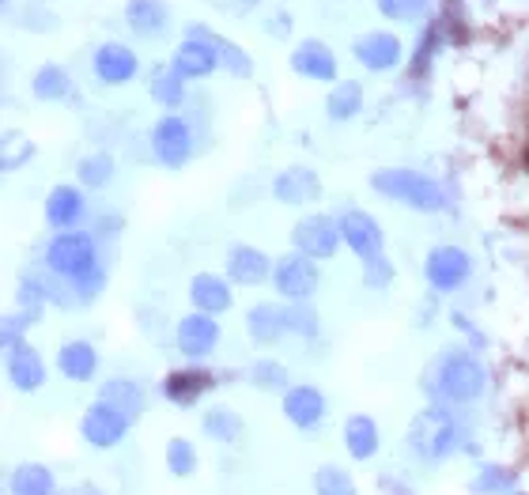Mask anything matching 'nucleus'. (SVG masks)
Wrapping results in <instances>:
<instances>
[{
	"label": "nucleus",
	"mask_w": 529,
	"mask_h": 495,
	"mask_svg": "<svg viewBox=\"0 0 529 495\" xmlns=\"http://www.w3.org/2000/svg\"><path fill=\"white\" fill-rule=\"evenodd\" d=\"M99 401H106L110 409H118L121 416H140L144 412V390H140L137 382H129V378H114V382H106L103 390H99Z\"/></svg>",
	"instance_id": "4be33fe9"
},
{
	"label": "nucleus",
	"mask_w": 529,
	"mask_h": 495,
	"mask_svg": "<svg viewBox=\"0 0 529 495\" xmlns=\"http://www.w3.org/2000/svg\"><path fill=\"white\" fill-rule=\"evenodd\" d=\"M57 367L61 375L72 378V382H91L95 378V367H99V356L87 341H69L61 352H57Z\"/></svg>",
	"instance_id": "aec40b11"
},
{
	"label": "nucleus",
	"mask_w": 529,
	"mask_h": 495,
	"mask_svg": "<svg viewBox=\"0 0 529 495\" xmlns=\"http://www.w3.org/2000/svg\"><path fill=\"white\" fill-rule=\"evenodd\" d=\"M208 386H212V378H208L205 371H174V375H167V382H163V393H167L171 401H178V405H193L197 393H205Z\"/></svg>",
	"instance_id": "cd10ccee"
},
{
	"label": "nucleus",
	"mask_w": 529,
	"mask_h": 495,
	"mask_svg": "<svg viewBox=\"0 0 529 495\" xmlns=\"http://www.w3.org/2000/svg\"><path fill=\"white\" fill-rule=\"evenodd\" d=\"M167 465H171V473H178V477H189L197 469V450L186 439H171V446H167Z\"/></svg>",
	"instance_id": "72a5a7b5"
},
{
	"label": "nucleus",
	"mask_w": 529,
	"mask_h": 495,
	"mask_svg": "<svg viewBox=\"0 0 529 495\" xmlns=\"http://www.w3.org/2000/svg\"><path fill=\"white\" fill-rule=\"evenodd\" d=\"M152 148H155V155H159V163H163V167H182L189 155H193V137H189V125L182 118L167 114V118L155 125Z\"/></svg>",
	"instance_id": "0eeeda50"
},
{
	"label": "nucleus",
	"mask_w": 529,
	"mask_h": 495,
	"mask_svg": "<svg viewBox=\"0 0 529 495\" xmlns=\"http://www.w3.org/2000/svg\"><path fill=\"white\" fill-rule=\"evenodd\" d=\"M53 273L69 276V280H84L95 273V242L80 235V231H65L50 242V254H46Z\"/></svg>",
	"instance_id": "20e7f679"
},
{
	"label": "nucleus",
	"mask_w": 529,
	"mask_h": 495,
	"mask_svg": "<svg viewBox=\"0 0 529 495\" xmlns=\"http://www.w3.org/2000/svg\"><path fill=\"white\" fill-rule=\"evenodd\" d=\"M4 144H8V148H4V171H16L19 163H23L27 155L35 152L31 144H23V148H19V144H16V133H8V140H4Z\"/></svg>",
	"instance_id": "79ce46f5"
},
{
	"label": "nucleus",
	"mask_w": 529,
	"mask_h": 495,
	"mask_svg": "<svg viewBox=\"0 0 529 495\" xmlns=\"http://www.w3.org/2000/svg\"><path fill=\"white\" fill-rule=\"evenodd\" d=\"M216 341H220V325H216V318L212 314H189V318H182L178 322V348L186 352V356L201 359L208 356L212 348H216Z\"/></svg>",
	"instance_id": "9d476101"
},
{
	"label": "nucleus",
	"mask_w": 529,
	"mask_h": 495,
	"mask_svg": "<svg viewBox=\"0 0 529 495\" xmlns=\"http://www.w3.org/2000/svg\"><path fill=\"white\" fill-rule=\"evenodd\" d=\"M390 261L386 257H375V261H367V288H386L390 284Z\"/></svg>",
	"instance_id": "a19ab883"
},
{
	"label": "nucleus",
	"mask_w": 529,
	"mask_h": 495,
	"mask_svg": "<svg viewBox=\"0 0 529 495\" xmlns=\"http://www.w3.org/2000/svg\"><path fill=\"white\" fill-rule=\"evenodd\" d=\"M329 118L333 121H348L359 114V106H363V87L356 80H344V84L333 87V95H329Z\"/></svg>",
	"instance_id": "c756f323"
},
{
	"label": "nucleus",
	"mask_w": 529,
	"mask_h": 495,
	"mask_svg": "<svg viewBox=\"0 0 529 495\" xmlns=\"http://www.w3.org/2000/svg\"><path fill=\"white\" fill-rule=\"evenodd\" d=\"M189 299H193V307L201 310V314H223V310L231 307V288L223 284L220 276H193V284H189Z\"/></svg>",
	"instance_id": "412c9836"
},
{
	"label": "nucleus",
	"mask_w": 529,
	"mask_h": 495,
	"mask_svg": "<svg viewBox=\"0 0 529 495\" xmlns=\"http://www.w3.org/2000/svg\"><path fill=\"white\" fill-rule=\"evenodd\" d=\"M356 50V57L367 65V69H393L397 61H401V42H397V35H386V31H371V35H363L352 46Z\"/></svg>",
	"instance_id": "ddd939ff"
},
{
	"label": "nucleus",
	"mask_w": 529,
	"mask_h": 495,
	"mask_svg": "<svg viewBox=\"0 0 529 495\" xmlns=\"http://www.w3.org/2000/svg\"><path fill=\"white\" fill-rule=\"evenodd\" d=\"M46 216H50L53 227H72V223L84 216V197L72 186H57L46 201Z\"/></svg>",
	"instance_id": "a878e982"
},
{
	"label": "nucleus",
	"mask_w": 529,
	"mask_h": 495,
	"mask_svg": "<svg viewBox=\"0 0 529 495\" xmlns=\"http://www.w3.org/2000/svg\"><path fill=\"white\" fill-rule=\"evenodd\" d=\"M484 386H488L484 367L473 356H465V352H454V356L439 359L435 382H431V390H439L450 401H477L480 393H484Z\"/></svg>",
	"instance_id": "f257e3e1"
},
{
	"label": "nucleus",
	"mask_w": 529,
	"mask_h": 495,
	"mask_svg": "<svg viewBox=\"0 0 529 495\" xmlns=\"http://www.w3.org/2000/svg\"><path fill=\"white\" fill-rule=\"evenodd\" d=\"M314 488H318V495H356L352 477L337 465H322L318 477H314Z\"/></svg>",
	"instance_id": "473e14b6"
},
{
	"label": "nucleus",
	"mask_w": 529,
	"mask_h": 495,
	"mask_svg": "<svg viewBox=\"0 0 529 495\" xmlns=\"http://www.w3.org/2000/svg\"><path fill=\"white\" fill-rule=\"evenodd\" d=\"M295 250L303 257H333L341 246V223L325 220V216H307V220L295 227Z\"/></svg>",
	"instance_id": "423d86ee"
},
{
	"label": "nucleus",
	"mask_w": 529,
	"mask_h": 495,
	"mask_svg": "<svg viewBox=\"0 0 529 495\" xmlns=\"http://www.w3.org/2000/svg\"><path fill=\"white\" fill-rule=\"evenodd\" d=\"M269 257L254 250V246H235L231 254H227V276L235 280V284H265V276H269Z\"/></svg>",
	"instance_id": "6ab92c4d"
},
{
	"label": "nucleus",
	"mask_w": 529,
	"mask_h": 495,
	"mask_svg": "<svg viewBox=\"0 0 529 495\" xmlns=\"http://www.w3.org/2000/svg\"><path fill=\"white\" fill-rule=\"evenodd\" d=\"M80 495H99V492H95V488H84V492H80Z\"/></svg>",
	"instance_id": "37998d69"
},
{
	"label": "nucleus",
	"mask_w": 529,
	"mask_h": 495,
	"mask_svg": "<svg viewBox=\"0 0 529 495\" xmlns=\"http://www.w3.org/2000/svg\"><path fill=\"white\" fill-rule=\"evenodd\" d=\"M382 16H393V19H412L420 16L427 8V0H378Z\"/></svg>",
	"instance_id": "4c0bfd02"
},
{
	"label": "nucleus",
	"mask_w": 529,
	"mask_h": 495,
	"mask_svg": "<svg viewBox=\"0 0 529 495\" xmlns=\"http://www.w3.org/2000/svg\"><path fill=\"white\" fill-rule=\"evenodd\" d=\"M152 95H155V103L159 106H178L182 103V76H178V72H163V76H155Z\"/></svg>",
	"instance_id": "c9c22d12"
},
{
	"label": "nucleus",
	"mask_w": 529,
	"mask_h": 495,
	"mask_svg": "<svg viewBox=\"0 0 529 495\" xmlns=\"http://www.w3.org/2000/svg\"><path fill=\"white\" fill-rule=\"evenodd\" d=\"M284 322H288V329H295V333H318V318H314V310L310 307H288L284 310Z\"/></svg>",
	"instance_id": "58836bf2"
},
{
	"label": "nucleus",
	"mask_w": 529,
	"mask_h": 495,
	"mask_svg": "<svg viewBox=\"0 0 529 495\" xmlns=\"http://www.w3.org/2000/svg\"><path fill=\"white\" fill-rule=\"evenodd\" d=\"M95 72H99L103 84H129L137 76V53L121 46V42H110L95 53Z\"/></svg>",
	"instance_id": "f8f14e48"
},
{
	"label": "nucleus",
	"mask_w": 529,
	"mask_h": 495,
	"mask_svg": "<svg viewBox=\"0 0 529 495\" xmlns=\"http://www.w3.org/2000/svg\"><path fill=\"white\" fill-rule=\"evenodd\" d=\"M284 416L295 427H314L325 416V397L314 386H295L284 393Z\"/></svg>",
	"instance_id": "f3484780"
},
{
	"label": "nucleus",
	"mask_w": 529,
	"mask_h": 495,
	"mask_svg": "<svg viewBox=\"0 0 529 495\" xmlns=\"http://www.w3.org/2000/svg\"><path fill=\"white\" fill-rule=\"evenodd\" d=\"M318 288V269H314V261L310 257H284L280 265H276V291L284 295V299H295V303H303L310 299Z\"/></svg>",
	"instance_id": "1a4fd4ad"
},
{
	"label": "nucleus",
	"mask_w": 529,
	"mask_h": 495,
	"mask_svg": "<svg viewBox=\"0 0 529 495\" xmlns=\"http://www.w3.org/2000/svg\"><path fill=\"white\" fill-rule=\"evenodd\" d=\"M409 439H412V450H416V454H424L427 461H439V458H446V454H454V446H458V427H454V420H450L443 409H427L412 420Z\"/></svg>",
	"instance_id": "7ed1b4c3"
},
{
	"label": "nucleus",
	"mask_w": 529,
	"mask_h": 495,
	"mask_svg": "<svg viewBox=\"0 0 529 495\" xmlns=\"http://www.w3.org/2000/svg\"><path fill=\"white\" fill-rule=\"evenodd\" d=\"M246 325H250V337H254L257 344H273L276 337L288 329V322H284V310L273 307V303H257V307L250 310Z\"/></svg>",
	"instance_id": "bb28decb"
},
{
	"label": "nucleus",
	"mask_w": 529,
	"mask_h": 495,
	"mask_svg": "<svg viewBox=\"0 0 529 495\" xmlns=\"http://www.w3.org/2000/svg\"><path fill=\"white\" fill-rule=\"evenodd\" d=\"M344 446H348V454L356 461L371 458L378 450V427L371 416H348V424H344Z\"/></svg>",
	"instance_id": "5701e85b"
},
{
	"label": "nucleus",
	"mask_w": 529,
	"mask_h": 495,
	"mask_svg": "<svg viewBox=\"0 0 529 495\" xmlns=\"http://www.w3.org/2000/svg\"><path fill=\"white\" fill-rule=\"evenodd\" d=\"M8 488H12V495H53V477L42 465H16Z\"/></svg>",
	"instance_id": "c85d7f7f"
},
{
	"label": "nucleus",
	"mask_w": 529,
	"mask_h": 495,
	"mask_svg": "<svg viewBox=\"0 0 529 495\" xmlns=\"http://www.w3.org/2000/svg\"><path fill=\"white\" fill-rule=\"evenodd\" d=\"M189 38H201V42H208L212 50H216V57H220L227 69L235 72V76H250L254 72V65H250V57L239 50V46H231L227 38H220L216 31H208V27H189Z\"/></svg>",
	"instance_id": "393cba45"
},
{
	"label": "nucleus",
	"mask_w": 529,
	"mask_h": 495,
	"mask_svg": "<svg viewBox=\"0 0 529 495\" xmlns=\"http://www.w3.org/2000/svg\"><path fill=\"white\" fill-rule=\"evenodd\" d=\"M35 95L38 99H65L69 95V76L57 65H42L35 76Z\"/></svg>",
	"instance_id": "2f4dec72"
},
{
	"label": "nucleus",
	"mask_w": 529,
	"mask_h": 495,
	"mask_svg": "<svg viewBox=\"0 0 529 495\" xmlns=\"http://www.w3.org/2000/svg\"><path fill=\"white\" fill-rule=\"evenodd\" d=\"M291 69L299 76H307V80H333L337 76V57L322 42H303L299 50L291 53Z\"/></svg>",
	"instance_id": "4468645a"
},
{
	"label": "nucleus",
	"mask_w": 529,
	"mask_h": 495,
	"mask_svg": "<svg viewBox=\"0 0 529 495\" xmlns=\"http://www.w3.org/2000/svg\"><path fill=\"white\" fill-rule=\"evenodd\" d=\"M273 193L284 205H307V201H314V197L322 193V182H318V174L307 171V167H295V171H284L276 178Z\"/></svg>",
	"instance_id": "a211bd4d"
},
{
	"label": "nucleus",
	"mask_w": 529,
	"mask_h": 495,
	"mask_svg": "<svg viewBox=\"0 0 529 495\" xmlns=\"http://www.w3.org/2000/svg\"><path fill=\"white\" fill-rule=\"evenodd\" d=\"M473 488H477L480 495H488V492H507V488H511V477H507L503 469L488 465V469H484V477H480L477 484H473Z\"/></svg>",
	"instance_id": "ea45409f"
},
{
	"label": "nucleus",
	"mask_w": 529,
	"mask_h": 495,
	"mask_svg": "<svg viewBox=\"0 0 529 495\" xmlns=\"http://www.w3.org/2000/svg\"><path fill=\"white\" fill-rule=\"evenodd\" d=\"M205 431L208 439H216V443H235L242 435V420L231 409H212L205 412Z\"/></svg>",
	"instance_id": "7c9ffc66"
},
{
	"label": "nucleus",
	"mask_w": 529,
	"mask_h": 495,
	"mask_svg": "<svg viewBox=\"0 0 529 495\" xmlns=\"http://www.w3.org/2000/svg\"><path fill=\"white\" fill-rule=\"evenodd\" d=\"M114 174V159L110 155H91L80 163V182L84 186H106V178Z\"/></svg>",
	"instance_id": "f704fd0d"
},
{
	"label": "nucleus",
	"mask_w": 529,
	"mask_h": 495,
	"mask_svg": "<svg viewBox=\"0 0 529 495\" xmlns=\"http://www.w3.org/2000/svg\"><path fill=\"white\" fill-rule=\"evenodd\" d=\"M371 186H375L378 193L393 197V201H401V205L420 208V212L443 208V189L416 171H378L375 178H371Z\"/></svg>",
	"instance_id": "f03ea898"
},
{
	"label": "nucleus",
	"mask_w": 529,
	"mask_h": 495,
	"mask_svg": "<svg viewBox=\"0 0 529 495\" xmlns=\"http://www.w3.org/2000/svg\"><path fill=\"white\" fill-rule=\"evenodd\" d=\"M250 375H254L257 390H284L288 386V371L280 363H257Z\"/></svg>",
	"instance_id": "e433bc0d"
},
{
	"label": "nucleus",
	"mask_w": 529,
	"mask_h": 495,
	"mask_svg": "<svg viewBox=\"0 0 529 495\" xmlns=\"http://www.w3.org/2000/svg\"><path fill=\"white\" fill-rule=\"evenodd\" d=\"M8 378L16 390H38L46 382V367L31 344H16L8 348Z\"/></svg>",
	"instance_id": "2eb2a0df"
},
{
	"label": "nucleus",
	"mask_w": 529,
	"mask_h": 495,
	"mask_svg": "<svg viewBox=\"0 0 529 495\" xmlns=\"http://www.w3.org/2000/svg\"><path fill=\"white\" fill-rule=\"evenodd\" d=\"M125 19L137 35H159L167 27V4L163 0H129Z\"/></svg>",
	"instance_id": "b1692460"
},
{
	"label": "nucleus",
	"mask_w": 529,
	"mask_h": 495,
	"mask_svg": "<svg viewBox=\"0 0 529 495\" xmlns=\"http://www.w3.org/2000/svg\"><path fill=\"white\" fill-rule=\"evenodd\" d=\"M125 431H129V416H121L118 409H110L106 401H95L91 409L84 412V439L91 446H118L125 439Z\"/></svg>",
	"instance_id": "6e6552de"
},
{
	"label": "nucleus",
	"mask_w": 529,
	"mask_h": 495,
	"mask_svg": "<svg viewBox=\"0 0 529 495\" xmlns=\"http://www.w3.org/2000/svg\"><path fill=\"white\" fill-rule=\"evenodd\" d=\"M469 269L473 261L461 246H435L427 257V284L435 291H454L469 280Z\"/></svg>",
	"instance_id": "39448f33"
},
{
	"label": "nucleus",
	"mask_w": 529,
	"mask_h": 495,
	"mask_svg": "<svg viewBox=\"0 0 529 495\" xmlns=\"http://www.w3.org/2000/svg\"><path fill=\"white\" fill-rule=\"evenodd\" d=\"M341 235H344V242L363 257V261L382 257V227H378L367 212H344Z\"/></svg>",
	"instance_id": "9b49d317"
},
{
	"label": "nucleus",
	"mask_w": 529,
	"mask_h": 495,
	"mask_svg": "<svg viewBox=\"0 0 529 495\" xmlns=\"http://www.w3.org/2000/svg\"><path fill=\"white\" fill-rule=\"evenodd\" d=\"M216 65H220V57H216V50H212L208 42H201V38H189V42H182V50L174 53V72H178L182 80H201V76H208Z\"/></svg>",
	"instance_id": "dca6fc26"
}]
</instances>
